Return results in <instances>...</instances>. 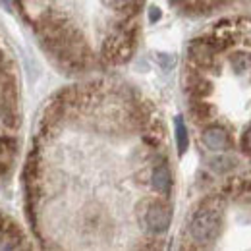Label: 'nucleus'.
<instances>
[{"instance_id":"obj_7","label":"nucleus","mask_w":251,"mask_h":251,"mask_svg":"<svg viewBox=\"0 0 251 251\" xmlns=\"http://www.w3.org/2000/svg\"><path fill=\"white\" fill-rule=\"evenodd\" d=\"M184 85H186V91L188 95H191L193 99H203L213 91V85L209 79H205L201 74L197 72H189L188 75L184 77Z\"/></svg>"},{"instance_id":"obj_1","label":"nucleus","mask_w":251,"mask_h":251,"mask_svg":"<svg viewBox=\"0 0 251 251\" xmlns=\"http://www.w3.org/2000/svg\"><path fill=\"white\" fill-rule=\"evenodd\" d=\"M137 43V27H120L102 43V58L108 64H124L131 58Z\"/></svg>"},{"instance_id":"obj_18","label":"nucleus","mask_w":251,"mask_h":251,"mask_svg":"<svg viewBox=\"0 0 251 251\" xmlns=\"http://www.w3.org/2000/svg\"><path fill=\"white\" fill-rule=\"evenodd\" d=\"M0 6H2V10L12 12V4H10V0H0Z\"/></svg>"},{"instance_id":"obj_5","label":"nucleus","mask_w":251,"mask_h":251,"mask_svg":"<svg viewBox=\"0 0 251 251\" xmlns=\"http://www.w3.org/2000/svg\"><path fill=\"white\" fill-rule=\"evenodd\" d=\"M215 47L207 39H197L189 45V58L199 68H209L215 62Z\"/></svg>"},{"instance_id":"obj_4","label":"nucleus","mask_w":251,"mask_h":251,"mask_svg":"<svg viewBox=\"0 0 251 251\" xmlns=\"http://www.w3.org/2000/svg\"><path fill=\"white\" fill-rule=\"evenodd\" d=\"M24 242H25V238H24V232L20 230V226L10 217L0 213V251L20 250L24 246Z\"/></svg>"},{"instance_id":"obj_3","label":"nucleus","mask_w":251,"mask_h":251,"mask_svg":"<svg viewBox=\"0 0 251 251\" xmlns=\"http://www.w3.org/2000/svg\"><path fill=\"white\" fill-rule=\"evenodd\" d=\"M172 222V209L168 203L155 199V201H147V209H145V226L153 232V234H162L168 230Z\"/></svg>"},{"instance_id":"obj_6","label":"nucleus","mask_w":251,"mask_h":251,"mask_svg":"<svg viewBox=\"0 0 251 251\" xmlns=\"http://www.w3.org/2000/svg\"><path fill=\"white\" fill-rule=\"evenodd\" d=\"M203 143H205V147L207 149H211V151H226V149H230V135H228V131L224 129V127H220V126H211V127H207L205 131H203Z\"/></svg>"},{"instance_id":"obj_10","label":"nucleus","mask_w":251,"mask_h":251,"mask_svg":"<svg viewBox=\"0 0 251 251\" xmlns=\"http://www.w3.org/2000/svg\"><path fill=\"white\" fill-rule=\"evenodd\" d=\"M151 184H153V189L162 193V195H168L170 189H172V174L168 170L166 164H160L153 170L151 174Z\"/></svg>"},{"instance_id":"obj_13","label":"nucleus","mask_w":251,"mask_h":251,"mask_svg":"<svg viewBox=\"0 0 251 251\" xmlns=\"http://www.w3.org/2000/svg\"><path fill=\"white\" fill-rule=\"evenodd\" d=\"M234 164H236V160H234V158H230V157H217V158H213V162H211L213 170H215V172H220V174H224V172L232 170V168H234Z\"/></svg>"},{"instance_id":"obj_2","label":"nucleus","mask_w":251,"mask_h":251,"mask_svg":"<svg viewBox=\"0 0 251 251\" xmlns=\"http://www.w3.org/2000/svg\"><path fill=\"white\" fill-rule=\"evenodd\" d=\"M222 228V211L219 207L199 209L189 222V234L199 244H211L219 238Z\"/></svg>"},{"instance_id":"obj_8","label":"nucleus","mask_w":251,"mask_h":251,"mask_svg":"<svg viewBox=\"0 0 251 251\" xmlns=\"http://www.w3.org/2000/svg\"><path fill=\"white\" fill-rule=\"evenodd\" d=\"M16 149H18V143L14 137L0 135V174L12 166L14 157H16Z\"/></svg>"},{"instance_id":"obj_17","label":"nucleus","mask_w":251,"mask_h":251,"mask_svg":"<svg viewBox=\"0 0 251 251\" xmlns=\"http://www.w3.org/2000/svg\"><path fill=\"white\" fill-rule=\"evenodd\" d=\"M158 20H160V10H158L157 6H153V8L149 10V22L155 24V22H158Z\"/></svg>"},{"instance_id":"obj_12","label":"nucleus","mask_w":251,"mask_h":251,"mask_svg":"<svg viewBox=\"0 0 251 251\" xmlns=\"http://www.w3.org/2000/svg\"><path fill=\"white\" fill-rule=\"evenodd\" d=\"M189 110H191V114L195 116V120H209L211 114H213L211 104H207V102H203V100H199V99H195V102H191Z\"/></svg>"},{"instance_id":"obj_14","label":"nucleus","mask_w":251,"mask_h":251,"mask_svg":"<svg viewBox=\"0 0 251 251\" xmlns=\"http://www.w3.org/2000/svg\"><path fill=\"white\" fill-rule=\"evenodd\" d=\"M232 66H234L238 72H251V56L238 54V56L232 58Z\"/></svg>"},{"instance_id":"obj_20","label":"nucleus","mask_w":251,"mask_h":251,"mask_svg":"<svg viewBox=\"0 0 251 251\" xmlns=\"http://www.w3.org/2000/svg\"><path fill=\"white\" fill-rule=\"evenodd\" d=\"M0 70H2V52H0Z\"/></svg>"},{"instance_id":"obj_19","label":"nucleus","mask_w":251,"mask_h":251,"mask_svg":"<svg viewBox=\"0 0 251 251\" xmlns=\"http://www.w3.org/2000/svg\"><path fill=\"white\" fill-rule=\"evenodd\" d=\"M131 2H133V0H114L116 6H129Z\"/></svg>"},{"instance_id":"obj_16","label":"nucleus","mask_w":251,"mask_h":251,"mask_svg":"<svg viewBox=\"0 0 251 251\" xmlns=\"http://www.w3.org/2000/svg\"><path fill=\"white\" fill-rule=\"evenodd\" d=\"M158 62L162 68H172L174 66V56H170V54H158Z\"/></svg>"},{"instance_id":"obj_11","label":"nucleus","mask_w":251,"mask_h":251,"mask_svg":"<svg viewBox=\"0 0 251 251\" xmlns=\"http://www.w3.org/2000/svg\"><path fill=\"white\" fill-rule=\"evenodd\" d=\"M176 145H178V153L180 155H184L186 151H188V145H189V137H188V127L184 124V120H182V116H178L176 118Z\"/></svg>"},{"instance_id":"obj_15","label":"nucleus","mask_w":251,"mask_h":251,"mask_svg":"<svg viewBox=\"0 0 251 251\" xmlns=\"http://www.w3.org/2000/svg\"><path fill=\"white\" fill-rule=\"evenodd\" d=\"M242 147H244L248 153H251V126L246 129V133H244V137H242Z\"/></svg>"},{"instance_id":"obj_9","label":"nucleus","mask_w":251,"mask_h":251,"mask_svg":"<svg viewBox=\"0 0 251 251\" xmlns=\"http://www.w3.org/2000/svg\"><path fill=\"white\" fill-rule=\"evenodd\" d=\"M18 122H20V116H18L16 104L8 97H2L0 99V127L14 129L18 127Z\"/></svg>"}]
</instances>
